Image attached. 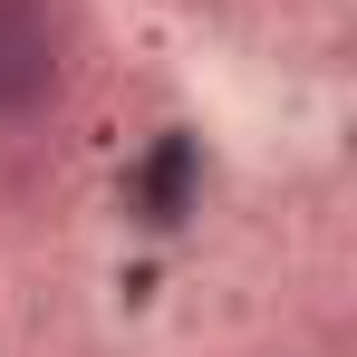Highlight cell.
<instances>
[{"instance_id":"1","label":"cell","mask_w":357,"mask_h":357,"mask_svg":"<svg viewBox=\"0 0 357 357\" xmlns=\"http://www.w3.org/2000/svg\"><path fill=\"white\" fill-rule=\"evenodd\" d=\"M68 77V39L39 0H0V126H29Z\"/></svg>"}]
</instances>
